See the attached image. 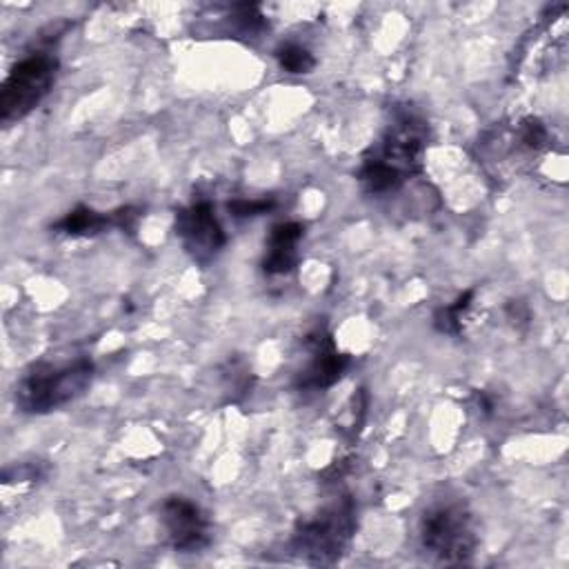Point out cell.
<instances>
[{"mask_svg": "<svg viewBox=\"0 0 569 569\" xmlns=\"http://www.w3.org/2000/svg\"><path fill=\"white\" fill-rule=\"evenodd\" d=\"M425 151V122L413 113H402L371 147L358 171V180L367 193L380 196L402 187V182L420 171Z\"/></svg>", "mask_w": 569, "mask_h": 569, "instance_id": "obj_1", "label": "cell"}, {"mask_svg": "<svg viewBox=\"0 0 569 569\" xmlns=\"http://www.w3.org/2000/svg\"><path fill=\"white\" fill-rule=\"evenodd\" d=\"M93 360L76 356L73 360L33 362L16 387V405L24 413H49L64 407L87 391L93 380Z\"/></svg>", "mask_w": 569, "mask_h": 569, "instance_id": "obj_2", "label": "cell"}, {"mask_svg": "<svg viewBox=\"0 0 569 569\" xmlns=\"http://www.w3.org/2000/svg\"><path fill=\"white\" fill-rule=\"evenodd\" d=\"M418 536L422 549L447 565L469 560L478 545L473 518L458 500L429 505L420 516Z\"/></svg>", "mask_w": 569, "mask_h": 569, "instance_id": "obj_3", "label": "cell"}, {"mask_svg": "<svg viewBox=\"0 0 569 569\" xmlns=\"http://www.w3.org/2000/svg\"><path fill=\"white\" fill-rule=\"evenodd\" d=\"M356 531V505L349 496L322 507L316 516L296 525L291 547L309 562H333Z\"/></svg>", "mask_w": 569, "mask_h": 569, "instance_id": "obj_4", "label": "cell"}, {"mask_svg": "<svg viewBox=\"0 0 569 569\" xmlns=\"http://www.w3.org/2000/svg\"><path fill=\"white\" fill-rule=\"evenodd\" d=\"M58 67L60 62L51 51H33L18 60L0 89V122L13 124L29 116L51 91Z\"/></svg>", "mask_w": 569, "mask_h": 569, "instance_id": "obj_5", "label": "cell"}, {"mask_svg": "<svg viewBox=\"0 0 569 569\" xmlns=\"http://www.w3.org/2000/svg\"><path fill=\"white\" fill-rule=\"evenodd\" d=\"M160 522L167 542L182 553L200 551L211 540V525L207 513L187 496H167L160 502Z\"/></svg>", "mask_w": 569, "mask_h": 569, "instance_id": "obj_6", "label": "cell"}, {"mask_svg": "<svg viewBox=\"0 0 569 569\" xmlns=\"http://www.w3.org/2000/svg\"><path fill=\"white\" fill-rule=\"evenodd\" d=\"M176 236L200 264H207L227 242L209 200H198L176 213Z\"/></svg>", "mask_w": 569, "mask_h": 569, "instance_id": "obj_7", "label": "cell"}, {"mask_svg": "<svg viewBox=\"0 0 569 569\" xmlns=\"http://www.w3.org/2000/svg\"><path fill=\"white\" fill-rule=\"evenodd\" d=\"M305 347L309 349V360L296 373L293 387L298 391H322L336 385L349 367V356L336 349L331 333L318 327L305 338Z\"/></svg>", "mask_w": 569, "mask_h": 569, "instance_id": "obj_8", "label": "cell"}, {"mask_svg": "<svg viewBox=\"0 0 569 569\" xmlns=\"http://www.w3.org/2000/svg\"><path fill=\"white\" fill-rule=\"evenodd\" d=\"M305 236L300 222H280L269 231L262 258V271L269 276L289 273L298 264V242Z\"/></svg>", "mask_w": 569, "mask_h": 569, "instance_id": "obj_9", "label": "cell"}, {"mask_svg": "<svg viewBox=\"0 0 569 569\" xmlns=\"http://www.w3.org/2000/svg\"><path fill=\"white\" fill-rule=\"evenodd\" d=\"M109 227H118L116 224V211L102 213V211H96V209H91L87 204H78L71 211H67L58 222H53L51 229L56 233L78 238V236L102 233Z\"/></svg>", "mask_w": 569, "mask_h": 569, "instance_id": "obj_10", "label": "cell"}, {"mask_svg": "<svg viewBox=\"0 0 569 569\" xmlns=\"http://www.w3.org/2000/svg\"><path fill=\"white\" fill-rule=\"evenodd\" d=\"M471 300H473V289H467L453 302L438 307L433 313L436 329L442 333H453V336L460 333V320H462L465 311L471 307Z\"/></svg>", "mask_w": 569, "mask_h": 569, "instance_id": "obj_11", "label": "cell"}, {"mask_svg": "<svg viewBox=\"0 0 569 569\" xmlns=\"http://www.w3.org/2000/svg\"><path fill=\"white\" fill-rule=\"evenodd\" d=\"M276 60L287 73H309L316 67V58L309 49L296 42H287L276 49Z\"/></svg>", "mask_w": 569, "mask_h": 569, "instance_id": "obj_12", "label": "cell"}, {"mask_svg": "<svg viewBox=\"0 0 569 569\" xmlns=\"http://www.w3.org/2000/svg\"><path fill=\"white\" fill-rule=\"evenodd\" d=\"M518 140H520L522 147H527L531 151H538L547 144L549 131L538 118H525L518 127Z\"/></svg>", "mask_w": 569, "mask_h": 569, "instance_id": "obj_13", "label": "cell"}, {"mask_svg": "<svg viewBox=\"0 0 569 569\" xmlns=\"http://www.w3.org/2000/svg\"><path fill=\"white\" fill-rule=\"evenodd\" d=\"M276 207L273 198H256V200H233L227 204V209L236 218H249V216H262Z\"/></svg>", "mask_w": 569, "mask_h": 569, "instance_id": "obj_14", "label": "cell"}]
</instances>
